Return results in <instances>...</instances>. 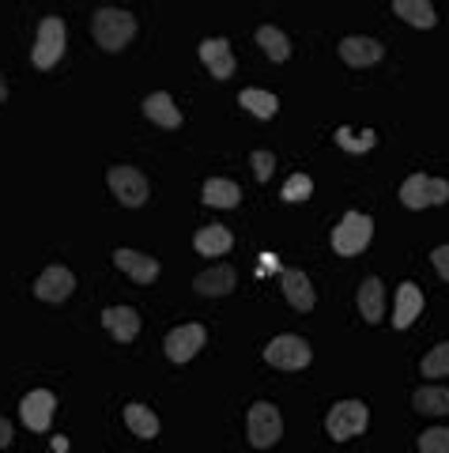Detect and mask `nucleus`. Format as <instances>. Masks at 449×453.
I'll list each match as a JSON object with an SVG mask.
<instances>
[{
  "label": "nucleus",
  "mask_w": 449,
  "mask_h": 453,
  "mask_svg": "<svg viewBox=\"0 0 449 453\" xmlns=\"http://www.w3.org/2000/svg\"><path fill=\"white\" fill-rule=\"evenodd\" d=\"M91 35L106 53H121L136 35V19L125 8H98L91 16Z\"/></svg>",
  "instance_id": "1"
},
{
  "label": "nucleus",
  "mask_w": 449,
  "mask_h": 453,
  "mask_svg": "<svg viewBox=\"0 0 449 453\" xmlns=\"http://www.w3.org/2000/svg\"><path fill=\"white\" fill-rule=\"evenodd\" d=\"M370 238H374V219L362 216V211H347L340 226L332 231V250L340 253V257H355V253L370 246Z\"/></svg>",
  "instance_id": "2"
},
{
  "label": "nucleus",
  "mask_w": 449,
  "mask_h": 453,
  "mask_svg": "<svg viewBox=\"0 0 449 453\" xmlns=\"http://www.w3.org/2000/svg\"><path fill=\"white\" fill-rule=\"evenodd\" d=\"M370 423V408L362 401H340L332 404V412L325 416V431L332 434V442H347V438H355L367 431Z\"/></svg>",
  "instance_id": "3"
},
{
  "label": "nucleus",
  "mask_w": 449,
  "mask_h": 453,
  "mask_svg": "<svg viewBox=\"0 0 449 453\" xmlns=\"http://www.w3.org/2000/svg\"><path fill=\"white\" fill-rule=\"evenodd\" d=\"M246 431H249V446H257V449L276 446L279 438H284V419H279V408L269 404V401H257L254 408H249V416H246Z\"/></svg>",
  "instance_id": "4"
},
{
  "label": "nucleus",
  "mask_w": 449,
  "mask_h": 453,
  "mask_svg": "<svg viewBox=\"0 0 449 453\" xmlns=\"http://www.w3.org/2000/svg\"><path fill=\"white\" fill-rule=\"evenodd\" d=\"M400 201H404V208H412V211L445 204V201H449V181L427 178V174H412V178L400 186Z\"/></svg>",
  "instance_id": "5"
},
{
  "label": "nucleus",
  "mask_w": 449,
  "mask_h": 453,
  "mask_svg": "<svg viewBox=\"0 0 449 453\" xmlns=\"http://www.w3.org/2000/svg\"><path fill=\"white\" fill-rule=\"evenodd\" d=\"M61 53H65V19L57 16H46L38 23V38H34V53H31V61L34 68H53L61 61Z\"/></svg>",
  "instance_id": "6"
},
{
  "label": "nucleus",
  "mask_w": 449,
  "mask_h": 453,
  "mask_svg": "<svg viewBox=\"0 0 449 453\" xmlns=\"http://www.w3.org/2000/svg\"><path fill=\"white\" fill-rule=\"evenodd\" d=\"M264 359H269L272 366H279V371H302V366H310L314 351H310V344H306L302 336L284 333V336H276L272 344L264 348Z\"/></svg>",
  "instance_id": "7"
},
{
  "label": "nucleus",
  "mask_w": 449,
  "mask_h": 453,
  "mask_svg": "<svg viewBox=\"0 0 449 453\" xmlns=\"http://www.w3.org/2000/svg\"><path fill=\"white\" fill-rule=\"evenodd\" d=\"M106 181H110V189H114V196L125 208H140L148 201V178L140 174L136 166H110Z\"/></svg>",
  "instance_id": "8"
},
{
  "label": "nucleus",
  "mask_w": 449,
  "mask_h": 453,
  "mask_svg": "<svg viewBox=\"0 0 449 453\" xmlns=\"http://www.w3.org/2000/svg\"><path fill=\"white\" fill-rule=\"evenodd\" d=\"M72 291H76V276L68 273L65 265H49L46 273L34 280V295L42 303H65Z\"/></svg>",
  "instance_id": "9"
},
{
  "label": "nucleus",
  "mask_w": 449,
  "mask_h": 453,
  "mask_svg": "<svg viewBox=\"0 0 449 453\" xmlns=\"http://www.w3.org/2000/svg\"><path fill=\"white\" fill-rule=\"evenodd\" d=\"M204 325H178V329L166 336V356L171 363H189L196 351L204 348Z\"/></svg>",
  "instance_id": "10"
},
{
  "label": "nucleus",
  "mask_w": 449,
  "mask_h": 453,
  "mask_svg": "<svg viewBox=\"0 0 449 453\" xmlns=\"http://www.w3.org/2000/svg\"><path fill=\"white\" fill-rule=\"evenodd\" d=\"M201 61L212 73V80H231L234 76V53L227 38H204L201 42Z\"/></svg>",
  "instance_id": "11"
},
{
  "label": "nucleus",
  "mask_w": 449,
  "mask_h": 453,
  "mask_svg": "<svg viewBox=\"0 0 449 453\" xmlns=\"http://www.w3.org/2000/svg\"><path fill=\"white\" fill-rule=\"evenodd\" d=\"M53 393L49 389H34V393H27L23 396V404H19V416L23 423L31 431H49V423H53Z\"/></svg>",
  "instance_id": "12"
},
{
  "label": "nucleus",
  "mask_w": 449,
  "mask_h": 453,
  "mask_svg": "<svg viewBox=\"0 0 449 453\" xmlns=\"http://www.w3.org/2000/svg\"><path fill=\"white\" fill-rule=\"evenodd\" d=\"M103 325L110 329V336H114L118 344H129V340L140 336V314L133 306H106L103 310Z\"/></svg>",
  "instance_id": "13"
},
{
  "label": "nucleus",
  "mask_w": 449,
  "mask_h": 453,
  "mask_svg": "<svg viewBox=\"0 0 449 453\" xmlns=\"http://www.w3.org/2000/svg\"><path fill=\"white\" fill-rule=\"evenodd\" d=\"M234 280H238V273L231 265H216V268H208V273H201L193 280V291L204 295V299H219V295L234 291Z\"/></svg>",
  "instance_id": "14"
},
{
  "label": "nucleus",
  "mask_w": 449,
  "mask_h": 453,
  "mask_svg": "<svg viewBox=\"0 0 449 453\" xmlns=\"http://www.w3.org/2000/svg\"><path fill=\"white\" fill-rule=\"evenodd\" d=\"M382 42H374V38H359V35H352V38H344L340 42V57L352 68H370V65H377L382 61Z\"/></svg>",
  "instance_id": "15"
},
{
  "label": "nucleus",
  "mask_w": 449,
  "mask_h": 453,
  "mask_svg": "<svg viewBox=\"0 0 449 453\" xmlns=\"http://www.w3.org/2000/svg\"><path fill=\"white\" fill-rule=\"evenodd\" d=\"M279 283H284V295H287V303L294 310H302V314L314 310L317 295L310 288V280H306V273H299V268H284V273H279Z\"/></svg>",
  "instance_id": "16"
},
{
  "label": "nucleus",
  "mask_w": 449,
  "mask_h": 453,
  "mask_svg": "<svg viewBox=\"0 0 449 453\" xmlns=\"http://www.w3.org/2000/svg\"><path fill=\"white\" fill-rule=\"evenodd\" d=\"M419 310H423V291H419V283H400L397 303H392V325H397V329H408V325L419 318Z\"/></svg>",
  "instance_id": "17"
},
{
  "label": "nucleus",
  "mask_w": 449,
  "mask_h": 453,
  "mask_svg": "<svg viewBox=\"0 0 449 453\" xmlns=\"http://www.w3.org/2000/svg\"><path fill=\"white\" fill-rule=\"evenodd\" d=\"M114 265L121 268V273H129L136 283H151L159 276V261L148 257V253H136V250H118L114 253Z\"/></svg>",
  "instance_id": "18"
},
{
  "label": "nucleus",
  "mask_w": 449,
  "mask_h": 453,
  "mask_svg": "<svg viewBox=\"0 0 449 453\" xmlns=\"http://www.w3.org/2000/svg\"><path fill=\"white\" fill-rule=\"evenodd\" d=\"M193 246H196V253H204V257H219V253H227L234 246V234L227 226L212 223V226H201V231L193 234Z\"/></svg>",
  "instance_id": "19"
},
{
  "label": "nucleus",
  "mask_w": 449,
  "mask_h": 453,
  "mask_svg": "<svg viewBox=\"0 0 449 453\" xmlns=\"http://www.w3.org/2000/svg\"><path fill=\"white\" fill-rule=\"evenodd\" d=\"M359 310H362V318H367L370 325H377V321L385 318V288H382V280H377V276L362 280V288H359Z\"/></svg>",
  "instance_id": "20"
},
{
  "label": "nucleus",
  "mask_w": 449,
  "mask_h": 453,
  "mask_svg": "<svg viewBox=\"0 0 449 453\" xmlns=\"http://www.w3.org/2000/svg\"><path fill=\"white\" fill-rule=\"evenodd\" d=\"M144 113L156 125H163V129H178L181 125V110L174 106V98L166 95V91H156V95H148L144 98Z\"/></svg>",
  "instance_id": "21"
},
{
  "label": "nucleus",
  "mask_w": 449,
  "mask_h": 453,
  "mask_svg": "<svg viewBox=\"0 0 449 453\" xmlns=\"http://www.w3.org/2000/svg\"><path fill=\"white\" fill-rule=\"evenodd\" d=\"M242 201V189L231 178H208L204 181V204L208 208H234Z\"/></svg>",
  "instance_id": "22"
},
{
  "label": "nucleus",
  "mask_w": 449,
  "mask_h": 453,
  "mask_svg": "<svg viewBox=\"0 0 449 453\" xmlns=\"http://www.w3.org/2000/svg\"><path fill=\"white\" fill-rule=\"evenodd\" d=\"M412 404H415V412H423V416H449V389L423 386L412 396Z\"/></svg>",
  "instance_id": "23"
},
{
  "label": "nucleus",
  "mask_w": 449,
  "mask_h": 453,
  "mask_svg": "<svg viewBox=\"0 0 449 453\" xmlns=\"http://www.w3.org/2000/svg\"><path fill=\"white\" fill-rule=\"evenodd\" d=\"M125 423H129V431L136 438H156L159 434V416L151 412L148 404H129L125 408Z\"/></svg>",
  "instance_id": "24"
},
{
  "label": "nucleus",
  "mask_w": 449,
  "mask_h": 453,
  "mask_svg": "<svg viewBox=\"0 0 449 453\" xmlns=\"http://www.w3.org/2000/svg\"><path fill=\"white\" fill-rule=\"evenodd\" d=\"M238 103H242L254 118H261V121H269V118H276V110H279V98L272 95V91H257V88H246L242 95H238Z\"/></svg>",
  "instance_id": "25"
},
{
  "label": "nucleus",
  "mask_w": 449,
  "mask_h": 453,
  "mask_svg": "<svg viewBox=\"0 0 449 453\" xmlns=\"http://www.w3.org/2000/svg\"><path fill=\"white\" fill-rule=\"evenodd\" d=\"M392 12H397L400 19H408L412 27H423V31H430V27L438 23V16H434V8L427 4V0H397Z\"/></svg>",
  "instance_id": "26"
},
{
  "label": "nucleus",
  "mask_w": 449,
  "mask_h": 453,
  "mask_svg": "<svg viewBox=\"0 0 449 453\" xmlns=\"http://www.w3.org/2000/svg\"><path fill=\"white\" fill-rule=\"evenodd\" d=\"M257 42H261V50L269 53L276 65H284L287 57H291V42H287V35L279 31V27H261V31H257Z\"/></svg>",
  "instance_id": "27"
},
{
  "label": "nucleus",
  "mask_w": 449,
  "mask_h": 453,
  "mask_svg": "<svg viewBox=\"0 0 449 453\" xmlns=\"http://www.w3.org/2000/svg\"><path fill=\"white\" fill-rule=\"evenodd\" d=\"M445 374H449V344H438L434 351H427L423 378H445Z\"/></svg>",
  "instance_id": "28"
},
{
  "label": "nucleus",
  "mask_w": 449,
  "mask_h": 453,
  "mask_svg": "<svg viewBox=\"0 0 449 453\" xmlns=\"http://www.w3.org/2000/svg\"><path fill=\"white\" fill-rule=\"evenodd\" d=\"M310 193H314V178H310V174H291V178L284 181V201H291V204L306 201Z\"/></svg>",
  "instance_id": "29"
},
{
  "label": "nucleus",
  "mask_w": 449,
  "mask_h": 453,
  "mask_svg": "<svg viewBox=\"0 0 449 453\" xmlns=\"http://www.w3.org/2000/svg\"><path fill=\"white\" fill-rule=\"evenodd\" d=\"M419 453H449V427H430L419 434Z\"/></svg>",
  "instance_id": "30"
},
{
  "label": "nucleus",
  "mask_w": 449,
  "mask_h": 453,
  "mask_svg": "<svg viewBox=\"0 0 449 453\" xmlns=\"http://www.w3.org/2000/svg\"><path fill=\"white\" fill-rule=\"evenodd\" d=\"M254 174H257V181H269L272 178V170H276V159H272V151H254Z\"/></svg>",
  "instance_id": "31"
},
{
  "label": "nucleus",
  "mask_w": 449,
  "mask_h": 453,
  "mask_svg": "<svg viewBox=\"0 0 449 453\" xmlns=\"http://www.w3.org/2000/svg\"><path fill=\"white\" fill-rule=\"evenodd\" d=\"M336 140H340V144H344L347 151H370V148H374V133H367L362 140H355L347 129H340V133H336Z\"/></svg>",
  "instance_id": "32"
},
{
  "label": "nucleus",
  "mask_w": 449,
  "mask_h": 453,
  "mask_svg": "<svg viewBox=\"0 0 449 453\" xmlns=\"http://www.w3.org/2000/svg\"><path fill=\"white\" fill-rule=\"evenodd\" d=\"M430 261H434V268H438V276L449 283V246H438L430 253Z\"/></svg>",
  "instance_id": "33"
},
{
  "label": "nucleus",
  "mask_w": 449,
  "mask_h": 453,
  "mask_svg": "<svg viewBox=\"0 0 449 453\" xmlns=\"http://www.w3.org/2000/svg\"><path fill=\"white\" fill-rule=\"evenodd\" d=\"M11 446V423L0 416V449H8Z\"/></svg>",
  "instance_id": "34"
},
{
  "label": "nucleus",
  "mask_w": 449,
  "mask_h": 453,
  "mask_svg": "<svg viewBox=\"0 0 449 453\" xmlns=\"http://www.w3.org/2000/svg\"><path fill=\"white\" fill-rule=\"evenodd\" d=\"M8 98V83H4V76H0V103Z\"/></svg>",
  "instance_id": "35"
}]
</instances>
